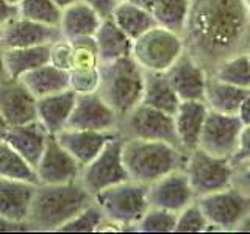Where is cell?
Listing matches in <instances>:
<instances>
[{
    "label": "cell",
    "instance_id": "obj_36",
    "mask_svg": "<svg viewBox=\"0 0 250 234\" xmlns=\"http://www.w3.org/2000/svg\"><path fill=\"white\" fill-rule=\"evenodd\" d=\"M208 230H211V226L197 200L189 203V205L177 214V223H175L177 233H203Z\"/></svg>",
    "mask_w": 250,
    "mask_h": 234
},
{
    "label": "cell",
    "instance_id": "obj_39",
    "mask_svg": "<svg viewBox=\"0 0 250 234\" xmlns=\"http://www.w3.org/2000/svg\"><path fill=\"white\" fill-rule=\"evenodd\" d=\"M230 159L233 162V166H238V164L250 161V123L242 127L236 150H234V153Z\"/></svg>",
    "mask_w": 250,
    "mask_h": 234
},
{
    "label": "cell",
    "instance_id": "obj_3",
    "mask_svg": "<svg viewBox=\"0 0 250 234\" xmlns=\"http://www.w3.org/2000/svg\"><path fill=\"white\" fill-rule=\"evenodd\" d=\"M188 152L182 147L136 137H124L122 159L131 181L148 186L170 172L185 169Z\"/></svg>",
    "mask_w": 250,
    "mask_h": 234
},
{
    "label": "cell",
    "instance_id": "obj_42",
    "mask_svg": "<svg viewBox=\"0 0 250 234\" xmlns=\"http://www.w3.org/2000/svg\"><path fill=\"white\" fill-rule=\"evenodd\" d=\"M19 16L18 5L10 3L8 0H0V28L6 25L8 22H11Z\"/></svg>",
    "mask_w": 250,
    "mask_h": 234
},
{
    "label": "cell",
    "instance_id": "obj_8",
    "mask_svg": "<svg viewBox=\"0 0 250 234\" xmlns=\"http://www.w3.org/2000/svg\"><path fill=\"white\" fill-rule=\"evenodd\" d=\"M185 172L197 198L233 186L234 166L231 159L214 156L199 147L188 152Z\"/></svg>",
    "mask_w": 250,
    "mask_h": 234
},
{
    "label": "cell",
    "instance_id": "obj_52",
    "mask_svg": "<svg viewBox=\"0 0 250 234\" xmlns=\"http://www.w3.org/2000/svg\"><path fill=\"white\" fill-rule=\"evenodd\" d=\"M247 55H249V59H250V47H249V49H247Z\"/></svg>",
    "mask_w": 250,
    "mask_h": 234
},
{
    "label": "cell",
    "instance_id": "obj_15",
    "mask_svg": "<svg viewBox=\"0 0 250 234\" xmlns=\"http://www.w3.org/2000/svg\"><path fill=\"white\" fill-rule=\"evenodd\" d=\"M61 38L62 35L60 27L45 25V23L21 18V16L0 28V47L2 49L52 45Z\"/></svg>",
    "mask_w": 250,
    "mask_h": 234
},
{
    "label": "cell",
    "instance_id": "obj_26",
    "mask_svg": "<svg viewBox=\"0 0 250 234\" xmlns=\"http://www.w3.org/2000/svg\"><path fill=\"white\" fill-rule=\"evenodd\" d=\"M141 103L174 116L182 100L170 84L166 72H146L144 96Z\"/></svg>",
    "mask_w": 250,
    "mask_h": 234
},
{
    "label": "cell",
    "instance_id": "obj_7",
    "mask_svg": "<svg viewBox=\"0 0 250 234\" xmlns=\"http://www.w3.org/2000/svg\"><path fill=\"white\" fill-rule=\"evenodd\" d=\"M211 230L236 231L242 230L250 218V195L236 186L225 187L197 198Z\"/></svg>",
    "mask_w": 250,
    "mask_h": 234
},
{
    "label": "cell",
    "instance_id": "obj_25",
    "mask_svg": "<svg viewBox=\"0 0 250 234\" xmlns=\"http://www.w3.org/2000/svg\"><path fill=\"white\" fill-rule=\"evenodd\" d=\"M19 80L27 86L36 98H41L69 89V70L47 62L44 66L23 74Z\"/></svg>",
    "mask_w": 250,
    "mask_h": 234
},
{
    "label": "cell",
    "instance_id": "obj_49",
    "mask_svg": "<svg viewBox=\"0 0 250 234\" xmlns=\"http://www.w3.org/2000/svg\"><path fill=\"white\" fill-rule=\"evenodd\" d=\"M244 3H246V10H247V14H249V18H250V0H244Z\"/></svg>",
    "mask_w": 250,
    "mask_h": 234
},
{
    "label": "cell",
    "instance_id": "obj_18",
    "mask_svg": "<svg viewBox=\"0 0 250 234\" xmlns=\"http://www.w3.org/2000/svg\"><path fill=\"white\" fill-rule=\"evenodd\" d=\"M57 139L66 150L74 156L80 166H86L104 150L111 139L121 136L119 131H94L64 128L57 133Z\"/></svg>",
    "mask_w": 250,
    "mask_h": 234
},
{
    "label": "cell",
    "instance_id": "obj_14",
    "mask_svg": "<svg viewBox=\"0 0 250 234\" xmlns=\"http://www.w3.org/2000/svg\"><path fill=\"white\" fill-rule=\"evenodd\" d=\"M35 170L38 184H62L78 179L82 166L60 144L57 136L50 135L47 139L44 153L36 164Z\"/></svg>",
    "mask_w": 250,
    "mask_h": 234
},
{
    "label": "cell",
    "instance_id": "obj_41",
    "mask_svg": "<svg viewBox=\"0 0 250 234\" xmlns=\"http://www.w3.org/2000/svg\"><path fill=\"white\" fill-rule=\"evenodd\" d=\"M83 3L91 6L102 19H109L113 16L119 0H82Z\"/></svg>",
    "mask_w": 250,
    "mask_h": 234
},
{
    "label": "cell",
    "instance_id": "obj_1",
    "mask_svg": "<svg viewBox=\"0 0 250 234\" xmlns=\"http://www.w3.org/2000/svg\"><path fill=\"white\" fill-rule=\"evenodd\" d=\"M186 52L208 70L250 47L244 0H192L183 30Z\"/></svg>",
    "mask_w": 250,
    "mask_h": 234
},
{
    "label": "cell",
    "instance_id": "obj_16",
    "mask_svg": "<svg viewBox=\"0 0 250 234\" xmlns=\"http://www.w3.org/2000/svg\"><path fill=\"white\" fill-rule=\"evenodd\" d=\"M170 84L182 101H205L208 70L186 50L167 70Z\"/></svg>",
    "mask_w": 250,
    "mask_h": 234
},
{
    "label": "cell",
    "instance_id": "obj_44",
    "mask_svg": "<svg viewBox=\"0 0 250 234\" xmlns=\"http://www.w3.org/2000/svg\"><path fill=\"white\" fill-rule=\"evenodd\" d=\"M238 117H239L241 122L244 123V125L250 123V94L244 98V101L241 103L239 111H238Z\"/></svg>",
    "mask_w": 250,
    "mask_h": 234
},
{
    "label": "cell",
    "instance_id": "obj_24",
    "mask_svg": "<svg viewBox=\"0 0 250 234\" xmlns=\"http://www.w3.org/2000/svg\"><path fill=\"white\" fill-rule=\"evenodd\" d=\"M94 39L97 45L99 62L116 61L131 55L133 41L116 25L111 18L102 20Z\"/></svg>",
    "mask_w": 250,
    "mask_h": 234
},
{
    "label": "cell",
    "instance_id": "obj_35",
    "mask_svg": "<svg viewBox=\"0 0 250 234\" xmlns=\"http://www.w3.org/2000/svg\"><path fill=\"white\" fill-rule=\"evenodd\" d=\"M105 222V215L96 201H92L89 206H86L80 214L70 218L60 228L61 233H92L99 231L102 223Z\"/></svg>",
    "mask_w": 250,
    "mask_h": 234
},
{
    "label": "cell",
    "instance_id": "obj_21",
    "mask_svg": "<svg viewBox=\"0 0 250 234\" xmlns=\"http://www.w3.org/2000/svg\"><path fill=\"white\" fill-rule=\"evenodd\" d=\"M49 136L50 133L38 120H35L30 123L10 127V130L6 133L5 142L10 144L31 167H36V164L39 162L44 153Z\"/></svg>",
    "mask_w": 250,
    "mask_h": 234
},
{
    "label": "cell",
    "instance_id": "obj_19",
    "mask_svg": "<svg viewBox=\"0 0 250 234\" xmlns=\"http://www.w3.org/2000/svg\"><path fill=\"white\" fill-rule=\"evenodd\" d=\"M36 186L0 176V217L11 223L28 225L27 218Z\"/></svg>",
    "mask_w": 250,
    "mask_h": 234
},
{
    "label": "cell",
    "instance_id": "obj_27",
    "mask_svg": "<svg viewBox=\"0 0 250 234\" xmlns=\"http://www.w3.org/2000/svg\"><path fill=\"white\" fill-rule=\"evenodd\" d=\"M111 19L131 41H135L146 31L158 25L150 10H146V8L133 3L130 0H121L117 3Z\"/></svg>",
    "mask_w": 250,
    "mask_h": 234
},
{
    "label": "cell",
    "instance_id": "obj_11",
    "mask_svg": "<svg viewBox=\"0 0 250 234\" xmlns=\"http://www.w3.org/2000/svg\"><path fill=\"white\" fill-rule=\"evenodd\" d=\"M242 127L244 123L238 114H224L208 109L199 148L221 158H231L236 150Z\"/></svg>",
    "mask_w": 250,
    "mask_h": 234
},
{
    "label": "cell",
    "instance_id": "obj_28",
    "mask_svg": "<svg viewBox=\"0 0 250 234\" xmlns=\"http://www.w3.org/2000/svg\"><path fill=\"white\" fill-rule=\"evenodd\" d=\"M250 94V89H242L238 86L224 83L213 75L208 77L205 103L208 109L224 114H238L241 103Z\"/></svg>",
    "mask_w": 250,
    "mask_h": 234
},
{
    "label": "cell",
    "instance_id": "obj_30",
    "mask_svg": "<svg viewBox=\"0 0 250 234\" xmlns=\"http://www.w3.org/2000/svg\"><path fill=\"white\" fill-rule=\"evenodd\" d=\"M209 75L224 83L238 86L242 89H250V59L247 52L233 55L217 62Z\"/></svg>",
    "mask_w": 250,
    "mask_h": 234
},
{
    "label": "cell",
    "instance_id": "obj_12",
    "mask_svg": "<svg viewBox=\"0 0 250 234\" xmlns=\"http://www.w3.org/2000/svg\"><path fill=\"white\" fill-rule=\"evenodd\" d=\"M121 117L100 97L99 92L77 96L75 106L69 117L67 127L74 130L117 131Z\"/></svg>",
    "mask_w": 250,
    "mask_h": 234
},
{
    "label": "cell",
    "instance_id": "obj_43",
    "mask_svg": "<svg viewBox=\"0 0 250 234\" xmlns=\"http://www.w3.org/2000/svg\"><path fill=\"white\" fill-rule=\"evenodd\" d=\"M0 231H31L28 225L22 223H11L0 217Z\"/></svg>",
    "mask_w": 250,
    "mask_h": 234
},
{
    "label": "cell",
    "instance_id": "obj_34",
    "mask_svg": "<svg viewBox=\"0 0 250 234\" xmlns=\"http://www.w3.org/2000/svg\"><path fill=\"white\" fill-rule=\"evenodd\" d=\"M177 213L148 206L144 215L136 223V231L139 233H170L175 231Z\"/></svg>",
    "mask_w": 250,
    "mask_h": 234
},
{
    "label": "cell",
    "instance_id": "obj_13",
    "mask_svg": "<svg viewBox=\"0 0 250 234\" xmlns=\"http://www.w3.org/2000/svg\"><path fill=\"white\" fill-rule=\"evenodd\" d=\"M147 200L148 206L163 208L178 214L189 203L197 200V197L192 191L185 169H178L148 184Z\"/></svg>",
    "mask_w": 250,
    "mask_h": 234
},
{
    "label": "cell",
    "instance_id": "obj_2",
    "mask_svg": "<svg viewBox=\"0 0 250 234\" xmlns=\"http://www.w3.org/2000/svg\"><path fill=\"white\" fill-rule=\"evenodd\" d=\"M92 194L80 179L62 184H38L27 223L31 231H60L64 223L89 206Z\"/></svg>",
    "mask_w": 250,
    "mask_h": 234
},
{
    "label": "cell",
    "instance_id": "obj_22",
    "mask_svg": "<svg viewBox=\"0 0 250 234\" xmlns=\"http://www.w3.org/2000/svg\"><path fill=\"white\" fill-rule=\"evenodd\" d=\"M77 94L72 89H66L52 96L38 98L36 120L50 133L57 135L67 127L69 117L75 106Z\"/></svg>",
    "mask_w": 250,
    "mask_h": 234
},
{
    "label": "cell",
    "instance_id": "obj_50",
    "mask_svg": "<svg viewBox=\"0 0 250 234\" xmlns=\"http://www.w3.org/2000/svg\"><path fill=\"white\" fill-rule=\"evenodd\" d=\"M242 230H247V231H250V218L247 220V223L244 225V228H242Z\"/></svg>",
    "mask_w": 250,
    "mask_h": 234
},
{
    "label": "cell",
    "instance_id": "obj_47",
    "mask_svg": "<svg viewBox=\"0 0 250 234\" xmlns=\"http://www.w3.org/2000/svg\"><path fill=\"white\" fill-rule=\"evenodd\" d=\"M8 130H10V125L6 123V120L3 119V116L0 114V142H2V140H5Z\"/></svg>",
    "mask_w": 250,
    "mask_h": 234
},
{
    "label": "cell",
    "instance_id": "obj_6",
    "mask_svg": "<svg viewBox=\"0 0 250 234\" xmlns=\"http://www.w3.org/2000/svg\"><path fill=\"white\" fill-rule=\"evenodd\" d=\"M185 50L182 35L155 25L133 41L131 57L146 72H167Z\"/></svg>",
    "mask_w": 250,
    "mask_h": 234
},
{
    "label": "cell",
    "instance_id": "obj_29",
    "mask_svg": "<svg viewBox=\"0 0 250 234\" xmlns=\"http://www.w3.org/2000/svg\"><path fill=\"white\" fill-rule=\"evenodd\" d=\"M3 59L10 78H21L30 70L50 62V45L3 49Z\"/></svg>",
    "mask_w": 250,
    "mask_h": 234
},
{
    "label": "cell",
    "instance_id": "obj_53",
    "mask_svg": "<svg viewBox=\"0 0 250 234\" xmlns=\"http://www.w3.org/2000/svg\"><path fill=\"white\" fill-rule=\"evenodd\" d=\"M119 2H121V0H119Z\"/></svg>",
    "mask_w": 250,
    "mask_h": 234
},
{
    "label": "cell",
    "instance_id": "obj_51",
    "mask_svg": "<svg viewBox=\"0 0 250 234\" xmlns=\"http://www.w3.org/2000/svg\"><path fill=\"white\" fill-rule=\"evenodd\" d=\"M8 2H10V3H14V5H19L21 0H8Z\"/></svg>",
    "mask_w": 250,
    "mask_h": 234
},
{
    "label": "cell",
    "instance_id": "obj_48",
    "mask_svg": "<svg viewBox=\"0 0 250 234\" xmlns=\"http://www.w3.org/2000/svg\"><path fill=\"white\" fill-rule=\"evenodd\" d=\"M75 2H78V0H53V3L57 5L60 10H66L67 6L74 5Z\"/></svg>",
    "mask_w": 250,
    "mask_h": 234
},
{
    "label": "cell",
    "instance_id": "obj_40",
    "mask_svg": "<svg viewBox=\"0 0 250 234\" xmlns=\"http://www.w3.org/2000/svg\"><path fill=\"white\" fill-rule=\"evenodd\" d=\"M233 186H236L244 194L250 195V161L234 166Z\"/></svg>",
    "mask_w": 250,
    "mask_h": 234
},
{
    "label": "cell",
    "instance_id": "obj_33",
    "mask_svg": "<svg viewBox=\"0 0 250 234\" xmlns=\"http://www.w3.org/2000/svg\"><path fill=\"white\" fill-rule=\"evenodd\" d=\"M19 16L45 25L60 27L62 10L53 3V0H21Z\"/></svg>",
    "mask_w": 250,
    "mask_h": 234
},
{
    "label": "cell",
    "instance_id": "obj_37",
    "mask_svg": "<svg viewBox=\"0 0 250 234\" xmlns=\"http://www.w3.org/2000/svg\"><path fill=\"white\" fill-rule=\"evenodd\" d=\"M99 84H100L99 66L69 70V89H72L77 96L97 92Z\"/></svg>",
    "mask_w": 250,
    "mask_h": 234
},
{
    "label": "cell",
    "instance_id": "obj_31",
    "mask_svg": "<svg viewBox=\"0 0 250 234\" xmlns=\"http://www.w3.org/2000/svg\"><path fill=\"white\" fill-rule=\"evenodd\" d=\"M192 0H158L153 6V18L156 23L167 30L183 35Z\"/></svg>",
    "mask_w": 250,
    "mask_h": 234
},
{
    "label": "cell",
    "instance_id": "obj_20",
    "mask_svg": "<svg viewBox=\"0 0 250 234\" xmlns=\"http://www.w3.org/2000/svg\"><path fill=\"white\" fill-rule=\"evenodd\" d=\"M208 106L205 101H182L174 113V123L178 142L183 150L191 152L199 147L200 135L205 125Z\"/></svg>",
    "mask_w": 250,
    "mask_h": 234
},
{
    "label": "cell",
    "instance_id": "obj_23",
    "mask_svg": "<svg viewBox=\"0 0 250 234\" xmlns=\"http://www.w3.org/2000/svg\"><path fill=\"white\" fill-rule=\"evenodd\" d=\"M100 16L91 6L78 0L74 5L62 10L60 30L61 35L67 41H75L80 38H89L96 35L97 28L102 23Z\"/></svg>",
    "mask_w": 250,
    "mask_h": 234
},
{
    "label": "cell",
    "instance_id": "obj_46",
    "mask_svg": "<svg viewBox=\"0 0 250 234\" xmlns=\"http://www.w3.org/2000/svg\"><path fill=\"white\" fill-rule=\"evenodd\" d=\"M130 2H133V3H136V5H139V6H143V8H146V10H153V6L158 3V0H130Z\"/></svg>",
    "mask_w": 250,
    "mask_h": 234
},
{
    "label": "cell",
    "instance_id": "obj_5",
    "mask_svg": "<svg viewBox=\"0 0 250 234\" xmlns=\"http://www.w3.org/2000/svg\"><path fill=\"white\" fill-rule=\"evenodd\" d=\"M105 220L116 225L119 231H136V223L148 209L147 186L136 181H122L94 195Z\"/></svg>",
    "mask_w": 250,
    "mask_h": 234
},
{
    "label": "cell",
    "instance_id": "obj_32",
    "mask_svg": "<svg viewBox=\"0 0 250 234\" xmlns=\"http://www.w3.org/2000/svg\"><path fill=\"white\" fill-rule=\"evenodd\" d=\"M0 176L38 184L35 167H31L5 140L0 142Z\"/></svg>",
    "mask_w": 250,
    "mask_h": 234
},
{
    "label": "cell",
    "instance_id": "obj_10",
    "mask_svg": "<svg viewBox=\"0 0 250 234\" xmlns=\"http://www.w3.org/2000/svg\"><path fill=\"white\" fill-rule=\"evenodd\" d=\"M122 136L111 139L96 158L82 167L78 179L92 197L106 187L130 179L122 159Z\"/></svg>",
    "mask_w": 250,
    "mask_h": 234
},
{
    "label": "cell",
    "instance_id": "obj_4",
    "mask_svg": "<svg viewBox=\"0 0 250 234\" xmlns=\"http://www.w3.org/2000/svg\"><path fill=\"white\" fill-rule=\"evenodd\" d=\"M99 72L100 84L97 92L121 119L143 101L146 70L131 55L116 61L100 62Z\"/></svg>",
    "mask_w": 250,
    "mask_h": 234
},
{
    "label": "cell",
    "instance_id": "obj_45",
    "mask_svg": "<svg viewBox=\"0 0 250 234\" xmlns=\"http://www.w3.org/2000/svg\"><path fill=\"white\" fill-rule=\"evenodd\" d=\"M10 78V74H8L6 66H5V59H3V49L0 47V83L8 80Z\"/></svg>",
    "mask_w": 250,
    "mask_h": 234
},
{
    "label": "cell",
    "instance_id": "obj_38",
    "mask_svg": "<svg viewBox=\"0 0 250 234\" xmlns=\"http://www.w3.org/2000/svg\"><path fill=\"white\" fill-rule=\"evenodd\" d=\"M72 57H74V45L67 39L61 38L50 45V64L69 70L72 67Z\"/></svg>",
    "mask_w": 250,
    "mask_h": 234
},
{
    "label": "cell",
    "instance_id": "obj_17",
    "mask_svg": "<svg viewBox=\"0 0 250 234\" xmlns=\"http://www.w3.org/2000/svg\"><path fill=\"white\" fill-rule=\"evenodd\" d=\"M38 98L19 78H8L0 83V114L10 127L36 120Z\"/></svg>",
    "mask_w": 250,
    "mask_h": 234
},
{
    "label": "cell",
    "instance_id": "obj_9",
    "mask_svg": "<svg viewBox=\"0 0 250 234\" xmlns=\"http://www.w3.org/2000/svg\"><path fill=\"white\" fill-rule=\"evenodd\" d=\"M117 131L122 137L164 140V142L182 147L177 137L174 116L144 103H139L127 116L122 117Z\"/></svg>",
    "mask_w": 250,
    "mask_h": 234
}]
</instances>
